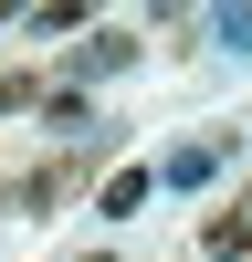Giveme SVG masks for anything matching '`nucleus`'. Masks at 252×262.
Here are the masks:
<instances>
[{
	"label": "nucleus",
	"instance_id": "20e7f679",
	"mask_svg": "<svg viewBox=\"0 0 252 262\" xmlns=\"http://www.w3.org/2000/svg\"><path fill=\"white\" fill-rule=\"evenodd\" d=\"M200 242H210V262H242V252H252V221L221 210V221H200Z\"/></svg>",
	"mask_w": 252,
	"mask_h": 262
},
{
	"label": "nucleus",
	"instance_id": "423d86ee",
	"mask_svg": "<svg viewBox=\"0 0 252 262\" xmlns=\"http://www.w3.org/2000/svg\"><path fill=\"white\" fill-rule=\"evenodd\" d=\"M210 42H221V53H252V11H231V0H221V11H210Z\"/></svg>",
	"mask_w": 252,
	"mask_h": 262
},
{
	"label": "nucleus",
	"instance_id": "39448f33",
	"mask_svg": "<svg viewBox=\"0 0 252 262\" xmlns=\"http://www.w3.org/2000/svg\"><path fill=\"white\" fill-rule=\"evenodd\" d=\"M42 116H53L63 137H84V116H95V105H84V84H53V95H42Z\"/></svg>",
	"mask_w": 252,
	"mask_h": 262
},
{
	"label": "nucleus",
	"instance_id": "f257e3e1",
	"mask_svg": "<svg viewBox=\"0 0 252 262\" xmlns=\"http://www.w3.org/2000/svg\"><path fill=\"white\" fill-rule=\"evenodd\" d=\"M147 189H158V168H116V179L95 189V210H105V221H137V210H147Z\"/></svg>",
	"mask_w": 252,
	"mask_h": 262
},
{
	"label": "nucleus",
	"instance_id": "f03ea898",
	"mask_svg": "<svg viewBox=\"0 0 252 262\" xmlns=\"http://www.w3.org/2000/svg\"><path fill=\"white\" fill-rule=\"evenodd\" d=\"M210 168H221V137H210V147L189 137V147H168V158H158V179H168V189H210Z\"/></svg>",
	"mask_w": 252,
	"mask_h": 262
},
{
	"label": "nucleus",
	"instance_id": "7ed1b4c3",
	"mask_svg": "<svg viewBox=\"0 0 252 262\" xmlns=\"http://www.w3.org/2000/svg\"><path fill=\"white\" fill-rule=\"evenodd\" d=\"M126 63H137V42H126V32H95V42L74 53V74L95 84V74H126Z\"/></svg>",
	"mask_w": 252,
	"mask_h": 262
}]
</instances>
